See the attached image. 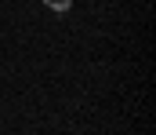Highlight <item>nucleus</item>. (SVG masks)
Returning <instances> with one entry per match:
<instances>
[{
	"instance_id": "1",
	"label": "nucleus",
	"mask_w": 156,
	"mask_h": 135,
	"mask_svg": "<svg viewBox=\"0 0 156 135\" xmlns=\"http://www.w3.org/2000/svg\"><path fill=\"white\" fill-rule=\"evenodd\" d=\"M44 4H47V11H55V15H66L73 0H44Z\"/></svg>"
}]
</instances>
